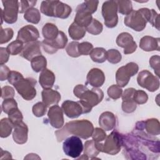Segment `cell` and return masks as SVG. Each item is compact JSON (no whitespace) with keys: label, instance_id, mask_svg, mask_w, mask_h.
Here are the masks:
<instances>
[{"label":"cell","instance_id":"obj_1","mask_svg":"<svg viewBox=\"0 0 160 160\" xmlns=\"http://www.w3.org/2000/svg\"><path fill=\"white\" fill-rule=\"evenodd\" d=\"M124 154L126 159H156L159 155V139L134 128L131 133L122 134Z\"/></svg>","mask_w":160,"mask_h":160},{"label":"cell","instance_id":"obj_2","mask_svg":"<svg viewBox=\"0 0 160 160\" xmlns=\"http://www.w3.org/2000/svg\"><path fill=\"white\" fill-rule=\"evenodd\" d=\"M94 129L92 123L88 120H75L67 122L62 129L56 131L55 134L58 142L71 134L86 139L92 136Z\"/></svg>","mask_w":160,"mask_h":160},{"label":"cell","instance_id":"obj_3","mask_svg":"<svg viewBox=\"0 0 160 160\" xmlns=\"http://www.w3.org/2000/svg\"><path fill=\"white\" fill-rule=\"evenodd\" d=\"M40 11L47 16L66 19L71 13L72 9L69 5L59 1H43Z\"/></svg>","mask_w":160,"mask_h":160},{"label":"cell","instance_id":"obj_4","mask_svg":"<svg viewBox=\"0 0 160 160\" xmlns=\"http://www.w3.org/2000/svg\"><path fill=\"white\" fill-rule=\"evenodd\" d=\"M73 93L81 101L86 102L92 108L101 102L104 98V93L101 89L93 88L90 90L82 84L76 86Z\"/></svg>","mask_w":160,"mask_h":160},{"label":"cell","instance_id":"obj_5","mask_svg":"<svg viewBox=\"0 0 160 160\" xmlns=\"http://www.w3.org/2000/svg\"><path fill=\"white\" fill-rule=\"evenodd\" d=\"M98 4V1H85L78 5L74 22L86 28L92 21V14L96 11Z\"/></svg>","mask_w":160,"mask_h":160},{"label":"cell","instance_id":"obj_6","mask_svg":"<svg viewBox=\"0 0 160 160\" xmlns=\"http://www.w3.org/2000/svg\"><path fill=\"white\" fill-rule=\"evenodd\" d=\"M36 80L34 78H24L22 76L13 84V86L24 99L31 101L36 96Z\"/></svg>","mask_w":160,"mask_h":160},{"label":"cell","instance_id":"obj_7","mask_svg":"<svg viewBox=\"0 0 160 160\" xmlns=\"http://www.w3.org/2000/svg\"><path fill=\"white\" fill-rule=\"evenodd\" d=\"M122 144V134L114 130L106 136L104 142L102 144L101 152L110 155H115L120 151Z\"/></svg>","mask_w":160,"mask_h":160},{"label":"cell","instance_id":"obj_8","mask_svg":"<svg viewBox=\"0 0 160 160\" xmlns=\"http://www.w3.org/2000/svg\"><path fill=\"white\" fill-rule=\"evenodd\" d=\"M118 4L116 1H106L102 6V15L106 27L112 28L118 22Z\"/></svg>","mask_w":160,"mask_h":160},{"label":"cell","instance_id":"obj_9","mask_svg":"<svg viewBox=\"0 0 160 160\" xmlns=\"http://www.w3.org/2000/svg\"><path fill=\"white\" fill-rule=\"evenodd\" d=\"M138 70V65L134 62H130L125 66L120 67L116 73L117 85L121 88L125 87L128 84L131 77L134 76Z\"/></svg>","mask_w":160,"mask_h":160},{"label":"cell","instance_id":"obj_10","mask_svg":"<svg viewBox=\"0 0 160 160\" xmlns=\"http://www.w3.org/2000/svg\"><path fill=\"white\" fill-rule=\"evenodd\" d=\"M4 10L1 9V24L3 20L8 24H13L18 19L19 12V1L14 0H5L2 1Z\"/></svg>","mask_w":160,"mask_h":160},{"label":"cell","instance_id":"obj_11","mask_svg":"<svg viewBox=\"0 0 160 160\" xmlns=\"http://www.w3.org/2000/svg\"><path fill=\"white\" fill-rule=\"evenodd\" d=\"M83 148L81 140L76 136L67 138L62 144L64 152L72 158H78L82 153Z\"/></svg>","mask_w":160,"mask_h":160},{"label":"cell","instance_id":"obj_12","mask_svg":"<svg viewBox=\"0 0 160 160\" xmlns=\"http://www.w3.org/2000/svg\"><path fill=\"white\" fill-rule=\"evenodd\" d=\"M138 84L150 92H154L159 88V78L148 70L141 71L137 77Z\"/></svg>","mask_w":160,"mask_h":160},{"label":"cell","instance_id":"obj_13","mask_svg":"<svg viewBox=\"0 0 160 160\" xmlns=\"http://www.w3.org/2000/svg\"><path fill=\"white\" fill-rule=\"evenodd\" d=\"M124 24L136 31H142L146 26L147 21L144 16L138 9L132 10L129 14L126 15L124 20Z\"/></svg>","mask_w":160,"mask_h":160},{"label":"cell","instance_id":"obj_14","mask_svg":"<svg viewBox=\"0 0 160 160\" xmlns=\"http://www.w3.org/2000/svg\"><path fill=\"white\" fill-rule=\"evenodd\" d=\"M68 38L66 35L62 32L59 31V34L57 38L54 40L44 39L41 45L43 49L48 54H54L58 51L59 49H63L67 44Z\"/></svg>","mask_w":160,"mask_h":160},{"label":"cell","instance_id":"obj_15","mask_svg":"<svg viewBox=\"0 0 160 160\" xmlns=\"http://www.w3.org/2000/svg\"><path fill=\"white\" fill-rule=\"evenodd\" d=\"M39 37V32L35 26L26 25L19 30L16 39L22 43L27 44L37 41Z\"/></svg>","mask_w":160,"mask_h":160},{"label":"cell","instance_id":"obj_16","mask_svg":"<svg viewBox=\"0 0 160 160\" xmlns=\"http://www.w3.org/2000/svg\"><path fill=\"white\" fill-rule=\"evenodd\" d=\"M116 42L118 46L124 48V53L125 54H132L137 49V44L132 36L126 32L119 34L116 38Z\"/></svg>","mask_w":160,"mask_h":160},{"label":"cell","instance_id":"obj_17","mask_svg":"<svg viewBox=\"0 0 160 160\" xmlns=\"http://www.w3.org/2000/svg\"><path fill=\"white\" fill-rule=\"evenodd\" d=\"M62 111L69 118H77L82 114H84V111L80 101H73L66 100L62 104Z\"/></svg>","mask_w":160,"mask_h":160},{"label":"cell","instance_id":"obj_18","mask_svg":"<svg viewBox=\"0 0 160 160\" xmlns=\"http://www.w3.org/2000/svg\"><path fill=\"white\" fill-rule=\"evenodd\" d=\"M136 129L142 130L150 136H157L160 133V124L155 118L148 119L146 121H138L135 126Z\"/></svg>","mask_w":160,"mask_h":160},{"label":"cell","instance_id":"obj_19","mask_svg":"<svg viewBox=\"0 0 160 160\" xmlns=\"http://www.w3.org/2000/svg\"><path fill=\"white\" fill-rule=\"evenodd\" d=\"M48 116L50 124L54 128H61L64 125L63 111L61 108L58 105H54L49 108Z\"/></svg>","mask_w":160,"mask_h":160},{"label":"cell","instance_id":"obj_20","mask_svg":"<svg viewBox=\"0 0 160 160\" xmlns=\"http://www.w3.org/2000/svg\"><path fill=\"white\" fill-rule=\"evenodd\" d=\"M41 42L39 41L26 44L25 46H24L21 52L19 54L20 56L30 61L35 57L42 55L41 51Z\"/></svg>","mask_w":160,"mask_h":160},{"label":"cell","instance_id":"obj_21","mask_svg":"<svg viewBox=\"0 0 160 160\" xmlns=\"http://www.w3.org/2000/svg\"><path fill=\"white\" fill-rule=\"evenodd\" d=\"M105 81V75L99 68L91 69L87 74L86 82L94 88H99Z\"/></svg>","mask_w":160,"mask_h":160},{"label":"cell","instance_id":"obj_22","mask_svg":"<svg viewBox=\"0 0 160 160\" xmlns=\"http://www.w3.org/2000/svg\"><path fill=\"white\" fill-rule=\"evenodd\" d=\"M28 134V128L27 125L21 121L14 126L12 138L15 142L23 144L27 142Z\"/></svg>","mask_w":160,"mask_h":160},{"label":"cell","instance_id":"obj_23","mask_svg":"<svg viewBox=\"0 0 160 160\" xmlns=\"http://www.w3.org/2000/svg\"><path fill=\"white\" fill-rule=\"evenodd\" d=\"M116 124V118L114 114L109 111L102 112L99 118V124L105 131L112 130Z\"/></svg>","mask_w":160,"mask_h":160},{"label":"cell","instance_id":"obj_24","mask_svg":"<svg viewBox=\"0 0 160 160\" xmlns=\"http://www.w3.org/2000/svg\"><path fill=\"white\" fill-rule=\"evenodd\" d=\"M41 95L42 102L47 107L58 104L61 98L60 93L52 89H44L42 91Z\"/></svg>","mask_w":160,"mask_h":160},{"label":"cell","instance_id":"obj_25","mask_svg":"<svg viewBox=\"0 0 160 160\" xmlns=\"http://www.w3.org/2000/svg\"><path fill=\"white\" fill-rule=\"evenodd\" d=\"M139 47L144 51H159V38H153L150 36L142 37L139 42Z\"/></svg>","mask_w":160,"mask_h":160},{"label":"cell","instance_id":"obj_26","mask_svg":"<svg viewBox=\"0 0 160 160\" xmlns=\"http://www.w3.org/2000/svg\"><path fill=\"white\" fill-rule=\"evenodd\" d=\"M102 144V143L95 141L94 139L86 141L84 146V154L92 159L101 152Z\"/></svg>","mask_w":160,"mask_h":160},{"label":"cell","instance_id":"obj_27","mask_svg":"<svg viewBox=\"0 0 160 160\" xmlns=\"http://www.w3.org/2000/svg\"><path fill=\"white\" fill-rule=\"evenodd\" d=\"M55 75L52 71L46 68L41 71L39 82L41 86L44 89H51L55 82Z\"/></svg>","mask_w":160,"mask_h":160},{"label":"cell","instance_id":"obj_28","mask_svg":"<svg viewBox=\"0 0 160 160\" xmlns=\"http://www.w3.org/2000/svg\"><path fill=\"white\" fill-rule=\"evenodd\" d=\"M59 31L58 27L53 23L48 22L42 29V34L44 39L54 40L59 34Z\"/></svg>","mask_w":160,"mask_h":160},{"label":"cell","instance_id":"obj_29","mask_svg":"<svg viewBox=\"0 0 160 160\" xmlns=\"http://www.w3.org/2000/svg\"><path fill=\"white\" fill-rule=\"evenodd\" d=\"M86 28L78 25L73 22L68 28V33L69 36L73 40H79L82 39L86 34Z\"/></svg>","mask_w":160,"mask_h":160},{"label":"cell","instance_id":"obj_30","mask_svg":"<svg viewBox=\"0 0 160 160\" xmlns=\"http://www.w3.org/2000/svg\"><path fill=\"white\" fill-rule=\"evenodd\" d=\"M31 65L34 71L39 72L46 68L47 60L44 56L40 55L35 57L31 61Z\"/></svg>","mask_w":160,"mask_h":160},{"label":"cell","instance_id":"obj_31","mask_svg":"<svg viewBox=\"0 0 160 160\" xmlns=\"http://www.w3.org/2000/svg\"><path fill=\"white\" fill-rule=\"evenodd\" d=\"M14 128L13 124L9 119V118H3L0 122V136L1 138H4L8 137Z\"/></svg>","mask_w":160,"mask_h":160},{"label":"cell","instance_id":"obj_32","mask_svg":"<svg viewBox=\"0 0 160 160\" xmlns=\"http://www.w3.org/2000/svg\"><path fill=\"white\" fill-rule=\"evenodd\" d=\"M89 55L92 61L98 63H102L106 60V51L103 48H94Z\"/></svg>","mask_w":160,"mask_h":160},{"label":"cell","instance_id":"obj_33","mask_svg":"<svg viewBox=\"0 0 160 160\" xmlns=\"http://www.w3.org/2000/svg\"><path fill=\"white\" fill-rule=\"evenodd\" d=\"M24 18L29 22L38 24L41 20L40 12L36 8H31L24 12Z\"/></svg>","mask_w":160,"mask_h":160},{"label":"cell","instance_id":"obj_34","mask_svg":"<svg viewBox=\"0 0 160 160\" xmlns=\"http://www.w3.org/2000/svg\"><path fill=\"white\" fill-rule=\"evenodd\" d=\"M118 4V11L122 14L128 15L132 11V2L129 0L116 1Z\"/></svg>","mask_w":160,"mask_h":160},{"label":"cell","instance_id":"obj_35","mask_svg":"<svg viewBox=\"0 0 160 160\" xmlns=\"http://www.w3.org/2000/svg\"><path fill=\"white\" fill-rule=\"evenodd\" d=\"M103 29V26L101 22L97 19L92 18L91 23L86 28V31L93 35L99 34Z\"/></svg>","mask_w":160,"mask_h":160},{"label":"cell","instance_id":"obj_36","mask_svg":"<svg viewBox=\"0 0 160 160\" xmlns=\"http://www.w3.org/2000/svg\"><path fill=\"white\" fill-rule=\"evenodd\" d=\"M23 43L18 40H15L9 44L6 48L8 52L11 55H17L20 54L23 49Z\"/></svg>","mask_w":160,"mask_h":160},{"label":"cell","instance_id":"obj_37","mask_svg":"<svg viewBox=\"0 0 160 160\" xmlns=\"http://www.w3.org/2000/svg\"><path fill=\"white\" fill-rule=\"evenodd\" d=\"M122 56L120 52L115 49H111L106 51V59L109 62L117 64L121 61Z\"/></svg>","mask_w":160,"mask_h":160},{"label":"cell","instance_id":"obj_38","mask_svg":"<svg viewBox=\"0 0 160 160\" xmlns=\"http://www.w3.org/2000/svg\"><path fill=\"white\" fill-rule=\"evenodd\" d=\"M8 114V118L13 124V125H16L18 123L22 121L23 116L22 112L18 109V108H15L11 109Z\"/></svg>","mask_w":160,"mask_h":160},{"label":"cell","instance_id":"obj_39","mask_svg":"<svg viewBox=\"0 0 160 160\" xmlns=\"http://www.w3.org/2000/svg\"><path fill=\"white\" fill-rule=\"evenodd\" d=\"M107 93L110 98L116 100L120 98V97L121 96L122 93V89L118 85L113 84L108 88Z\"/></svg>","mask_w":160,"mask_h":160},{"label":"cell","instance_id":"obj_40","mask_svg":"<svg viewBox=\"0 0 160 160\" xmlns=\"http://www.w3.org/2000/svg\"><path fill=\"white\" fill-rule=\"evenodd\" d=\"M79 42L77 41H72L69 42L66 48V51L67 54L72 58H78L80 55L78 50Z\"/></svg>","mask_w":160,"mask_h":160},{"label":"cell","instance_id":"obj_41","mask_svg":"<svg viewBox=\"0 0 160 160\" xmlns=\"http://www.w3.org/2000/svg\"><path fill=\"white\" fill-rule=\"evenodd\" d=\"M14 31L11 28H8L2 29L1 27V32H0V44H2L4 43L8 42L9 40L13 37Z\"/></svg>","mask_w":160,"mask_h":160},{"label":"cell","instance_id":"obj_42","mask_svg":"<svg viewBox=\"0 0 160 160\" xmlns=\"http://www.w3.org/2000/svg\"><path fill=\"white\" fill-rule=\"evenodd\" d=\"M32 111L35 116L42 117L46 113L47 106L43 102H38L32 106Z\"/></svg>","mask_w":160,"mask_h":160},{"label":"cell","instance_id":"obj_43","mask_svg":"<svg viewBox=\"0 0 160 160\" xmlns=\"http://www.w3.org/2000/svg\"><path fill=\"white\" fill-rule=\"evenodd\" d=\"M148 96L147 93L142 90H136L133 96L134 101L138 104H143L147 102Z\"/></svg>","mask_w":160,"mask_h":160},{"label":"cell","instance_id":"obj_44","mask_svg":"<svg viewBox=\"0 0 160 160\" xmlns=\"http://www.w3.org/2000/svg\"><path fill=\"white\" fill-rule=\"evenodd\" d=\"M15 108H18V103L14 98L6 99L2 103V109L6 114H8L11 109Z\"/></svg>","mask_w":160,"mask_h":160},{"label":"cell","instance_id":"obj_45","mask_svg":"<svg viewBox=\"0 0 160 160\" xmlns=\"http://www.w3.org/2000/svg\"><path fill=\"white\" fill-rule=\"evenodd\" d=\"M136 103L133 99H128L122 101V109L124 112L131 113L134 112L136 109Z\"/></svg>","mask_w":160,"mask_h":160},{"label":"cell","instance_id":"obj_46","mask_svg":"<svg viewBox=\"0 0 160 160\" xmlns=\"http://www.w3.org/2000/svg\"><path fill=\"white\" fill-rule=\"evenodd\" d=\"M149 65L154 70L155 74L159 77L160 71V57L158 55H154L149 59Z\"/></svg>","mask_w":160,"mask_h":160},{"label":"cell","instance_id":"obj_47","mask_svg":"<svg viewBox=\"0 0 160 160\" xmlns=\"http://www.w3.org/2000/svg\"><path fill=\"white\" fill-rule=\"evenodd\" d=\"M93 49V46L89 42H82L79 44L78 50L80 55H88Z\"/></svg>","mask_w":160,"mask_h":160},{"label":"cell","instance_id":"obj_48","mask_svg":"<svg viewBox=\"0 0 160 160\" xmlns=\"http://www.w3.org/2000/svg\"><path fill=\"white\" fill-rule=\"evenodd\" d=\"M91 136L92 137V139H94L95 141L101 142L105 140L106 138V134L103 129L96 128L94 129V131Z\"/></svg>","mask_w":160,"mask_h":160},{"label":"cell","instance_id":"obj_49","mask_svg":"<svg viewBox=\"0 0 160 160\" xmlns=\"http://www.w3.org/2000/svg\"><path fill=\"white\" fill-rule=\"evenodd\" d=\"M36 1H19V12L24 13L29 9L33 8L36 4Z\"/></svg>","mask_w":160,"mask_h":160},{"label":"cell","instance_id":"obj_50","mask_svg":"<svg viewBox=\"0 0 160 160\" xmlns=\"http://www.w3.org/2000/svg\"><path fill=\"white\" fill-rule=\"evenodd\" d=\"M15 92L14 89L9 86H5L1 89V98L4 99L14 98Z\"/></svg>","mask_w":160,"mask_h":160},{"label":"cell","instance_id":"obj_51","mask_svg":"<svg viewBox=\"0 0 160 160\" xmlns=\"http://www.w3.org/2000/svg\"><path fill=\"white\" fill-rule=\"evenodd\" d=\"M151 14L149 20L152 26L155 27L158 30H159V15L154 9H151Z\"/></svg>","mask_w":160,"mask_h":160},{"label":"cell","instance_id":"obj_52","mask_svg":"<svg viewBox=\"0 0 160 160\" xmlns=\"http://www.w3.org/2000/svg\"><path fill=\"white\" fill-rule=\"evenodd\" d=\"M22 76V74L18 71H11L8 80L9 83H10L11 85H13L18 79H19Z\"/></svg>","mask_w":160,"mask_h":160},{"label":"cell","instance_id":"obj_53","mask_svg":"<svg viewBox=\"0 0 160 160\" xmlns=\"http://www.w3.org/2000/svg\"><path fill=\"white\" fill-rule=\"evenodd\" d=\"M11 71L9 68L4 64H1L0 68V79L1 81L8 79Z\"/></svg>","mask_w":160,"mask_h":160},{"label":"cell","instance_id":"obj_54","mask_svg":"<svg viewBox=\"0 0 160 160\" xmlns=\"http://www.w3.org/2000/svg\"><path fill=\"white\" fill-rule=\"evenodd\" d=\"M135 91L136 89L132 88L126 89L123 92V93H122V95H121L122 101H125L128 99H133V96Z\"/></svg>","mask_w":160,"mask_h":160},{"label":"cell","instance_id":"obj_55","mask_svg":"<svg viewBox=\"0 0 160 160\" xmlns=\"http://www.w3.org/2000/svg\"><path fill=\"white\" fill-rule=\"evenodd\" d=\"M0 52H1L0 64H4L6 62H7L9 60V53L8 52L6 48H2V47L0 48Z\"/></svg>","mask_w":160,"mask_h":160},{"label":"cell","instance_id":"obj_56","mask_svg":"<svg viewBox=\"0 0 160 160\" xmlns=\"http://www.w3.org/2000/svg\"><path fill=\"white\" fill-rule=\"evenodd\" d=\"M1 159H12V156L10 152H8V151H4L2 149H1Z\"/></svg>","mask_w":160,"mask_h":160}]
</instances>
